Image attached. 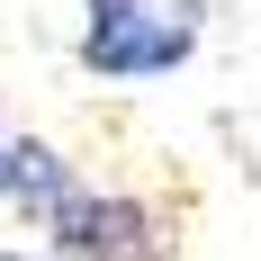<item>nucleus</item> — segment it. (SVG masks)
I'll return each instance as SVG.
<instances>
[{
	"label": "nucleus",
	"mask_w": 261,
	"mask_h": 261,
	"mask_svg": "<svg viewBox=\"0 0 261 261\" xmlns=\"http://www.w3.org/2000/svg\"><path fill=\"white\" fill-rule=\"evenodd\" d=\"M0 198H18V144L0 135Z\"/></svg>",
	"instance_id": "3"
},
{
	"label": "nucleus",
	"mask_w": 261,
	"mask_h": 261,
	"mask_svg": "<svg viewBox=\"0 0 261 261\" xmlns=\"http://www.w3.org/2000/svg\"><path fill=\"white\" fill-rule=\"evenodd\" d=\"M9 261H27V252H9Z\"/></svg>",
	"instance_id": "4"
},
{
	"label": "nucleus",
	"mask_w": 261,
	"mask_h": 261,
	"mask_svg": "<svg viewBox=\"0 0 261 261\" xmlns=\"http://www.w3.org/2000/svg\"><path fill=\"white\" fill-rule=\"evenodd\" d=\"M45 234H54L63 261H162L153 216L135 207V198H117V189H90V180H81V198L54 216Z\"/></svg>",
	"instance_id": "2"
},
{
	"label": "nucleus",
	"mask_w": 261,
	"mask_h": 261,
	"mask_svg": "<svg viewBox=\"0 0 261 261\" xmlns=\"http://www.w3.org/2000/svg\"><path fill=\"white\" fill-rule=\"evenodd\" d=\"M198 45V0H90L81 63L90 72H171Z\"/></svg>",
	"instance_id": "1"
}]
</instances>
